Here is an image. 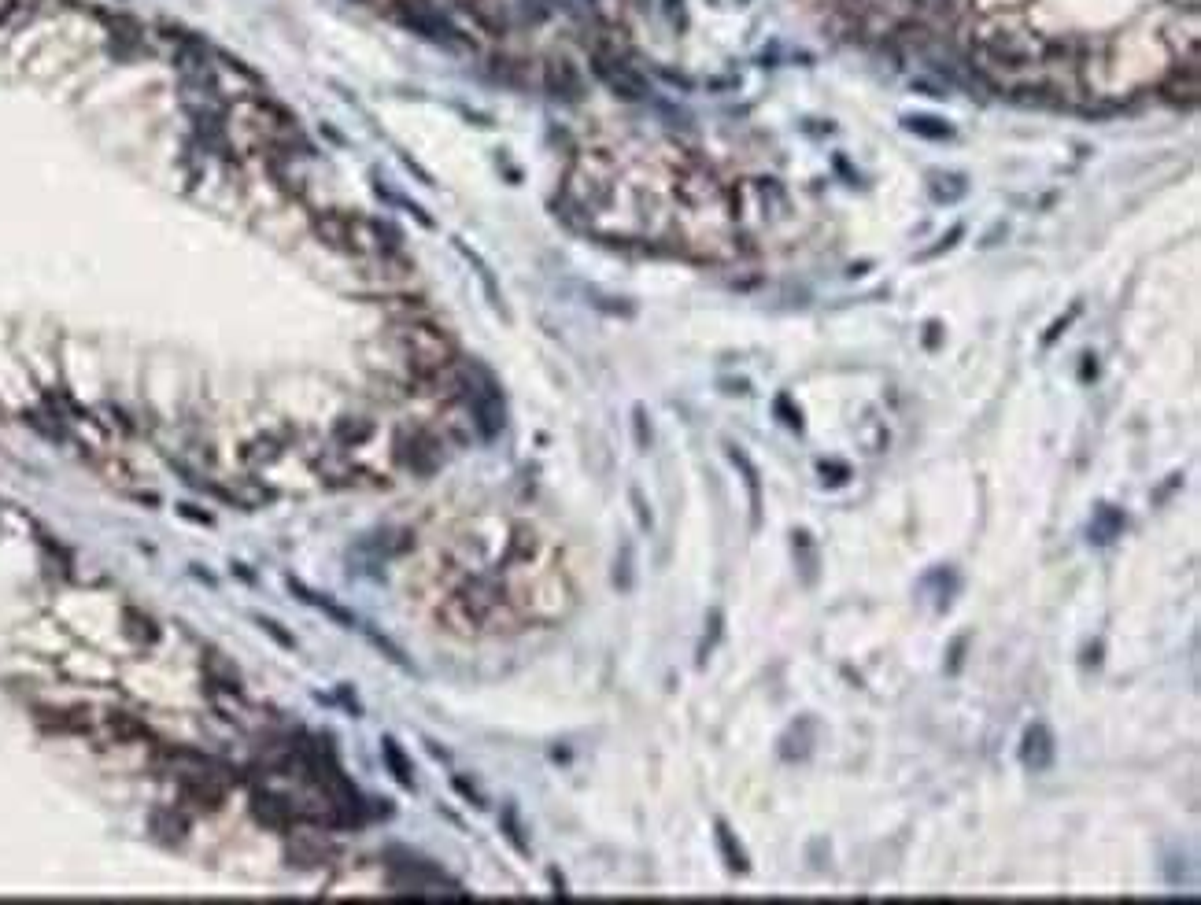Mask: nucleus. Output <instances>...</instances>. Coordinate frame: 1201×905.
Listing matches in <instances>:
<instances>
[{"instance_id":"obj_1","label":"nucleus","mask_w":1201,"mask_h":905,"mask_svg":"<svg viewBox=\"0 0 1201 905\" xmlns=\"http://www.w3.org/2000/svg\"><path fill=\"white\" fill-rule=\"evenodd\" d=\"M315 230L329 248H337V252H344V255H355V259H389V255L396 252V244L385 241V230L363 215L326 211V215L315 218Z\"/></svg>"},{"instance_id":"obj_2","label":"nucleus","mask_w":1201,"mask_h":905,"mask_svg":"<svg viewBox=\"0 0 1201 905\" xmlns=\"http://www.w3.org/2000/svg\"><path fill=\"white\" fill-rule=\"evenodd\" d=\"M1020 761L1032 769V773H1046L1054 765V739L1046 732L1043 724H1035L1024 732V743H1020Z\"/></svg>"},{"instance_id":"obj_3","label":"nucleus","mask_w":1201,"mask_h":905,"mask_svg":"<svg viewBox=\"0 0 1201 905\" xmlns=\"http://www.w3.org/2000/svg\"><path fill=\"white\" fill-rule=\"evenodd\" d=\"M717 843H721V854H725L728 869H732V872L747 869V857H743V850L736 846V839H732V832H728V824H717Z\"/></svg>"},{"instance_id":"obj_4","label":"nucleus","mask_w":1201,"mask_h":905,"mask_svg":"<svg viewBox=\"0 0 1201 905\" xmlns=\"http://www.w3.org/2000/svg\"><path fill=\"white\" fill-rule=\"evenodd\" d=\"M732 462H736V466H743V473H747V484H751V503H754V521H758V514H762V492H758V470H754V466H751V459H747V455H743V451H736V447H732Z\"/></svg>"},{"instance_id":"obj_5","label":"nucleus","mask_w":1201,"mask_h":905,"mask_svg":"<svg viewBox=\"0 0 1201 905\" xmlns=\"http://www.w3.org/2000/svg\"><path fill=\"white\" fill-rule=\"evenodd\" d=\"M1098 521H1102V525H1091L1094 540H1098V543L1113 540V536H1117V532H1120V525H1124V518H1120V514H1113V510H1109V507H1102V510H1098Z\"/></svg>"},{"instance_id":"obj_6","label":"nucleus","mask_w":1201,"mask_h":905,"mask_svg":"<svg viewBox=\"0 0 1201 905\" xmlns=\"http://www.w3.org/2000/svg\"><path fill=\"white\" fill-rule=\"evenodd\" d=\"M385 758L392 761V769H396V780H400V784H411V769H407V761H403V754L396 750V743H392V739H385Z\"/></svg>"},{"instance_id":"obj_7","label":"nucleus","mask_w":1201,"mask_h":905,"mask_svg":"<svg viewBox=\"0 0 1201 905\" xmlns=\"http://www.w3.org/2000/svg\"><path fill=\"white\" fill-rule=\"evenodd\" d=\"M1020 4H1024V0H976V8H980V12H1006V8H1020Z\"/></svg>"},{"instance_id":"obj_8","label":"nucleus","mask_w":1201,"mask_h":905,"mask_svg":"<svg viewBox=\"0 0 1201 905\" xmlns=\"http://www.w3.org/2000/svg\"><path fill=\"white\" fill-rule=\"evenodd\" d=\"M935 119H910V130H921V133H928V137H947V126H932Z\"/></svg>"}]
</instances>
